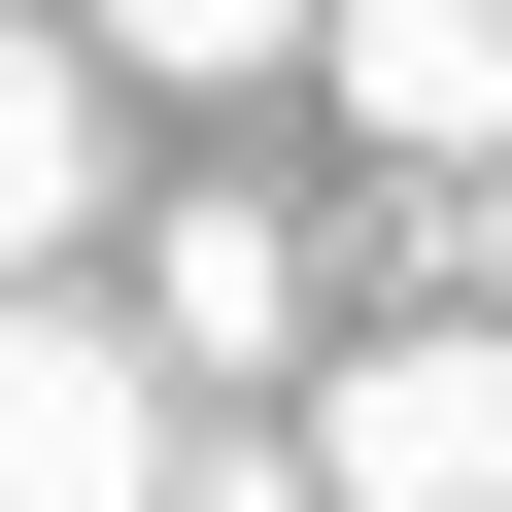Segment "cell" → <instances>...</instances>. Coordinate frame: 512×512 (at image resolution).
<instances>
[{
	"mask_svg": "<svg viewBox=\"0 0 512 512\" xmlns=\"http://www.w3.org/2000/svg\"><path fill=\"white\" fill-rule=\"evenodd\" d=\"M69 239H103V69H69V0H0V308Z\"/></svg>",
	"mask_w": 512,
	"mask_h": 512,
	"instance_id": "5",
	"label": "cell"
},
{
	"mask_svg": "<svg viewBox=\"0 0 512 512\" xmlns=\"http://www.w3.org/2000/svg\"><path fill=\"white\" fill-rule=\"evenodd\" d=\"M444 308H478V342H512V171H478V205H444Z\"/></svg>",
	"mask_w": 512,
	"mask_h": 512,
	"instance_id": "7",
	"label": "cell"
},
{
	"mask_svg": "<svg viewBox=\"0 0 512 512\" xmlns=\"http://www.w3.org/2000/svg\"><path fill=\"white\" fill-rule=\"evenodd\" d=\"M171 376H137V308H0V512H171Z\"/></svg>",
	"mask_w": 512,
	"mask_h": 512,
	"instance_id": "2",
	"label": "cell"
},
{
	"mask_svg": "<svg viewBox=\"0 0 512 512\" xmlns=\"http://www.w3.org/2000/svg\"><path fill=\"white\" fill-rule=\"evenodd\" d=\"M308 512H512V342H478V308L308 342Z\"/></svg>",
	"mask_w": 512,
	"mask_h": 512,
	"instance_id": "1",
	"label": "cell"
},
{
	"mask_svg": "<svg viewBox=\"0 0 512 512\" xmlns=\"http://www.w3.org/2000/svg\"><path fill=\"white\" fill-rule=\"evenodd\" d=\"M342 0H69V69H171V103H239V69H308Z\"/></svg>",
	"mask_w": 512,
	"mask_h": 512,
	"instance_id": "6",
	"label": "cell"
},
{
	"mask_svg": "<svg viewBox=\"0 0 512 512\" xmlns=\"http://www.w3.org/2000/svg\"><path fill=\"white\" fill-rule=\"evenodd\" d=\"M137 376H171V410H205V376H308V239H274V205H171V239H137Z\"/></svg>",
	"mask_w": 512,
	"mask_h": 512,
	"instance_id": "4",
	"label": "cell"
},
{
	"mask_svg": "<svg viewBox=\"0 0 512 512\" xmlns=\"http://www.w3.org/2000/svg\"><path fill=\"white\" fill-rule=\"evenodd\" d=\"M308 69H342V137H410L444 205L512 171V0H342V35H308Z\"/></svg>",
	"mask_w": 512,
	"mask_h": 512,
	"instance_id": "3",
	"label": "cell"
}]
</instances>
